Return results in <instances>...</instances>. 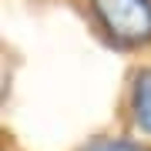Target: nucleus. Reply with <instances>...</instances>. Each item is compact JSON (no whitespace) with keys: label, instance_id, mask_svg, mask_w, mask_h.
Listing matches in <instances>:
<instances>
[{"label":"nucleus","instance_id":"obj_1","mask_svg":"<svg viewBox=\"0 0 151 151\" xmlns=\"http://www.w3.org/2000/svg\"><path fill=\"white\" fill-rule=\"evenodd\" d=\"M91 10L104 34L124 47L151 40V0H91Z\"/></svg>","mask_w":151,"mask_h":151},{"label":"nucleus","instance_id":"obj_3","mask_svg":"<svg viewBox=\"0 0 151 151\" xmlns=\"http://www.w3.org/2000/svg\"><path fill=\"white\" fill-rule=\"evenodd\" d=\"M81 151H151V148H145L141 141H131V138H94Z\"/></svg>","mask_w":151,"mask_h":151},{"label":"nucleus","instance_id":"obj_2","mask_svg":"<svg viewBox=\"0 0 151 151\" xmlns=\"http://www.w3.org/2000/svg\"><path fill=\"white\" fill-rule=\"evenodd\" d=\"M128 104H131V118H134L138 131H145L151 138V67H141L138 74L131 77Z\"/></svg>","mask_w":151,"mask_h":151}]
</instances>
